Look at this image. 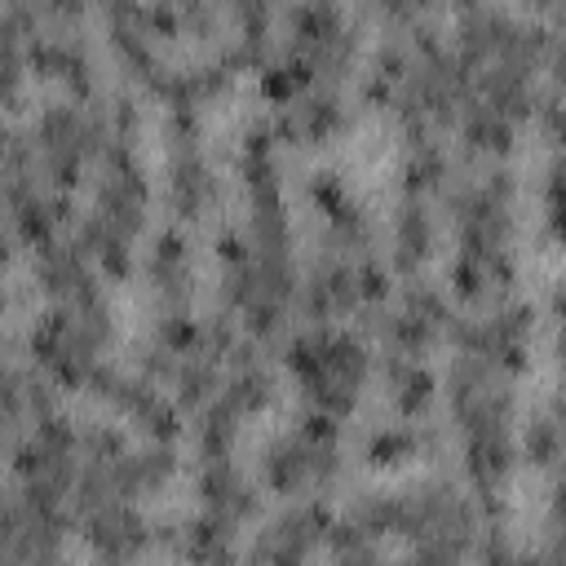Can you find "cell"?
Listing matches in <instances>:
<instances>
[{
  "instance_id": "obj_13",
  "label": "cell",
  "mask_w": 566,
  "mask_h": 566,
  "mask_svg": "<svg viewBox=\"0 0 566 566\" xmlns=\"http://www.w3.org/2000/svg\"><path fill=\"white\" fill-rule=\"evenodd\" d=\"M172 203H177V212L181 217H199L203 208H208V199H212V177H208V168H203V159L199 155H177V164H172Z\"/></svg>"
},
{
  "instance_id": "obj_1",
  "label": "cell",
  "mask_w": 566,
  "mask_h": 566,
  "mask_svg": "<svg viewBox=\"0 0 566 566\" xmlns=\"http://www.w3.org/2000/svg\"><path fill=\"white\" fill-rule=\"evenodd\" d=\"M287 367L301 376V385L318 411L340 416L358 398V385L367 376V354L345 332H310V336L292 340Z\"/></svg>"
},
{
  "instance_id": "obj_11",
  "label": "cell",
  "mask_w": 566,
  "mask_h": 566,
  "mask_svg": "<svg viewBox=\"0 0 566 566\" xmlns=\"http://www.w3.org/2000/svg\"><path fill=\"white\" fill-rule=\"evenodd\" d=\"M340 124V102L332 93L318 88H301L287 97V115H283V133L296 142H318Z\"/></svg>"
},
{
  "instance_id": "obj_15",
  "label": "cell",
  "mask_w": 566,
  "mask_h": 566,
  "mask_svg": "<svg viewBox=\"0 0 566 566\" xmlns=\"http://www.w3.org/2000/svg\"><path fill=\"white\" fill-rule=\"evenodd\" d=\"M389 385H394V402H398L407 416H416V411H424V407H429L433 376H429L424 367H416V363H394Z\"/></svg>"
},
{
  "instance_id": "obj_17",
  "label": "cell",
  "mask_w": 566,
  "mask_h": 566,
  "mask_svg": "<svg viewBox=\"0 0 566 566\" xmlns=\"http://www.w3.org/2000/svg\"><path fill=\"white\" fill-rule=\"evenodd\" d=\"M531 460L535 464H553L557 460V424L548 416L531 424Z\"/></svg>"
},
{
  "instance_id": "obj_16",
  "label": "cell",
  "mask_w": 566,
  "mask_h": 566,
  "mask_svg": "<svg viewBox=\"0 0 566 566\" xmlns=\"http://www.w3.org/2000/svg\"><path fill=\"white\" fill-rule=\"evenodd\" d=\"M416 447V438L407 429H389V433H376L371 438V464H398L407 451Z\"/></svg>"
},
{
  "instance_id": "obj_7",
  "label": "cell",
  "mask_w": 566,
  "mask_h": 566,
  "mask_svg": "<svg viewBox=\"0 0 566 566\" xmlns=\"http://www.w3.org/2000/svg\"><path fill=\"white\" fill-rule=\"evenodd\" d=\"M318 539H327V513L318 504H301L265 531V539L256 544V557H310Z\"/></svg>"
},
{
  "instance_id": "obj_12",
  "label": "cell",
  "mask_w": 566,
  "mask_h": 566,
  "mask_svg": "<svg viewBox=\"0 0 566 566\" xmlns=\"http://www.w3.org/2000/svg\"><path fill=\"white\" fill-rule=\"evenodd\" d=\"M150 279H155V292L172 305H181L186 301V292H190V261H186V243L177 239V234H164L159 243H155V252H150Z\"/></svg>"
},
{
  "instance_id": "obj_3",
  "label": "cell",
  "mask_w": 566,
  "mask_h": 566,
  "mask_svg": "<svg viewBox=\"0 0 566 566\" xmlns=\"http://www.w3.org/2000/svg\"><path fill=\"white\" fill-rule=\"evenodd\" d=\"M31 146H35V168L49 181L66 186V181H75L84 155L97 146V124L75 106H53V111L40 115V128L31 133Z\"/></svg>"
},
{
  "instance_id": "obj_8",
  "label": "cell",
  "mask_w": 566,
  "mask_h": 566,
  "mask_svg": "<svg viewBox=\"0 0 566 566\" xmlns=\"http://www.w3.org/2000/svg\"><path fill=\"white\" fill-rule=\"evenodd\" d=\"M84 526H88L93 548L106 553V557H133L142 548V539H146L142 535V517L133 513L128 500H106V504L88 509L84 513Z\"/></svg>"
},
{
  "instance_id": "obj_9",
  "label": "cell",
  "mask_w": 566,
  "mask_h": 566,
  "mask_svg": "<svg viewBox=\"0 0 566 566\" xmlns=\"http://www.w3.org/2000/svg\"><path fill=\"white\" fill-rule=\"evenodd\" d=\"M203 504L212 517H221L226 526L243 522L252 513V486L243 482V473L234 464H226V455H208V469H203Z\"/></svg>"
},
{
  "instance_id": "obj_10",
  "label": "cell",
  "mask_w": 566,
  "mask_h": 566,
  "mask_svg": "<svg viewBox=\"0 0 566 566\" xmlns=\"http://www.w3.org/2000/svg\"><path fill=\"white\" fill-rule=\"evenodd\" d=\"M40 283L62 305L75 301V296H84V292H93V274L84 265L80 243H44L40 248Z\"/></svg>"
},
{
  "instance_id": "obj_4",
  "label": "cell",
  "mask_w": 566,
  "mask_h": 566,
  "mask_svg": "<svg viewBox=\"0 0 566 566\" xmlns=\"http://www.w3.org/2000/svg\"><path fill=\"white\" fill-rule=\"evenodd\" d=\"M35 354H40V363L62 380V385H84L88 380V371L97 367L93 363V349H97V340L84 332V323L62 305V310H53L44 323H40V332H35Z\"/></svg>"
},
{
  "instance_id": "obj_6",
  "label": "cell",
  "mask_w": 566,
  "mask_h": 566,
  "mask_svg": "<svg viewBox=\"0 0 566 566\" xmlns=\"http://www.w3.org/2000/svg\"><path fill=\"white\" fill-rule=\"evenodd\" d=\"M142 203H146V181L133 168L128 150H106L102 159V186H97V217L119 226L124 234H137L142 226Z\"/></svg>"
},
{
  "instance_id": "obj_5",
  "label": "cell",
  "mask_w": 566,
  "mask_h": 566,
  "mask_svg": "<svg viewBox=\"0 0 566 566\" xmlns=\"http://www.w3.org/2000/svg\"><path fill=\"white\" fill-rule=\"evenodd\" d=\"M336 469V451L332 438H314V433H292L287 442H274L265 451V482L274 491H310L318 482H327Z\"/></svg>"
},
{
  "instance_id": "obj_2",
  "label": "cell",
  "mask_w": 566,
  "mask_h": 566,
  "mask_svg": "<svg viewBox=\"0 0 566 566\" xmlns=\"http://www.w3.org/2000/svg\"><path fill=\"white\" fill-rule=\"evenodd\" d=\"M75 433L66 420H57L53 411L35 420V433L18 447V478L27 495L40 500H62L75 486Z\"/></svg>"
},
{
  "instance_id": "obj_14",
  "label": "cell",
  "mask_w": 566,
  "mask_h": 566,
  "mask_svg": "<svg viewBox=\"0 0 566 566\" xmlns=\"http://www.w3.org/2000/svg\"><path fill=\"white\" fill-rule=\"evenodd\" d=\"M429 217L411 203V208H402L398 212V226H394V248H398V265L402 270H411V265H420L424 256H429Z\"/></svg>"
},
{
  "instance_id": "obj_18",
  "label": "cell",
  "mask_w": 566,
  "mask_h": 566,
  "mask_svg": "<svg viewBox=\"0 0 566 566\" xmlns=\"http://www.w3.org/2000/svg\"><path fill=\"white\" fill-rule=\"evenodd\" d=\"M49 4H53V9H57V13H75V9H80V4H84V0H49Z\"/></svg>"
}]
</instances>
